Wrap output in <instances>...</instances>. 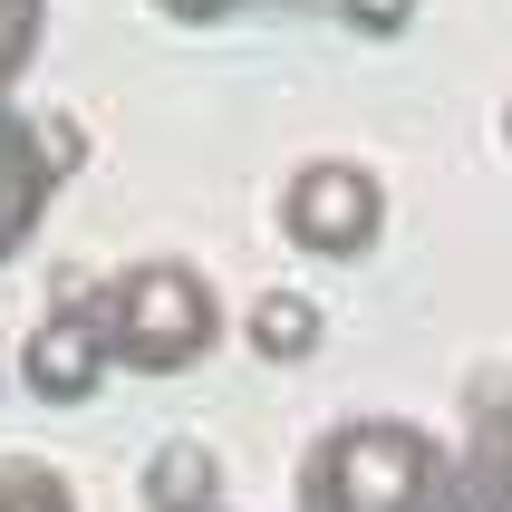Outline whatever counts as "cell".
<instances>
[{"label":"cell","instance_id":"cell-4","mask_svg":"<svg viewBox=\"0 0 512 512\" xmlns=\"http://www.w3.org/2000/svg\"><path fill=\"white\" fill-rule=\"evenodd\" d=\"M20 377H29L39 406H87L107 387V348H97V329H87V310H78V281H68V300H58L49 319H29Z\"/></svg>","mask_w":512,"mask_h":512},{"label":"cell","instance_id":"cell-8","mask_svg":"<svg viewBox=\"0 0 512 512\" xmlns=\"http://www.w3.org/2000/svg\"><path fill=\"white\" fill-rule=\"evenodd\" d=\"M0 512H78V493H68V474L39 455H0Z\"/></svg>","mask_w":512,"mask_h":512},{"label":"cell","instance_id":"cell-3","mask_svg":"<svg viewBox=\"0 0 512 512\" xmlns=\"http://www.w3.org/2000/svg\"><path fill=\"white\" fill-rule=\"evenodd\" d=\"M281 232L310 261H368L377 232H387V184L368 165H348V155H319L281 184Z\"/></svg>","mask_w":512,"mask_h":512},{"label":"cell","instance_id":"cell-12","mask_svg":"<svg viewBox=\"0 0 512 512\" xmlns=\"http://www.w3.org/2000/svg\"><path fill=\"white\" fill-rule=\"evenodd\" d=\"M503 145H512V107H503Z\"/></svg>","mask_w":512,"mask_h":512},{"label":"cell","instance_id":"cell-6","mask_svg":"<svg viewBox=\"0 0 512 512\" xmlns=\"http://www.w3.org/2000/svg\"><path fill=\"white\" fill-rule=\"evenodd\" d=\"M242 339H252V358H271V368H300V358H319L329 319H319L300 290H261L252 319H242Z\"/></svg>","mask_w":512,"mask_h":512},{"label":"cell","instance_id":"cell-1","mask_svg":"<svg viewBox=\"0 0 512 512\" xmlns=\"http://www.w3.org/2000/svg\"><path fill=\"white\" fill-rule=\"evenodd\" d=\"M455 445L416 416H339L300 455V512H445Z\"/></svg>","mask_w":512,"mask_h":512},{"label":"cell","instance_id":"cell-9","mask_svg":"<svg viewBox=\"0 0 512 512\" xmlns=\"http://www.w3.org/2000/svg\"><path fill=\"white\" fill-rule=\"evenodd\" d=\"M39 39H49V0H0V87L39 58Z\"/></svg>","mask_w":512,"mask_h":512},{"label":"cell","instance_id":"cell-7","mask_svg":"<svg viewBox=\"0 0 512 512\" xmlns=\"http://www.w3.org/2000/svg\"><path fill=\"white\" fill-rule=\"evenodd\" d=\"M213 493H223V464L203 455V445H155V464H145V503L155 512H213Z\"/></svg>","mask_w":512,"mask_h":512},{"label":"cell","instance_id":"cell-10","mask_svg":"<svg viewBox=\"0 0 512 512\" xmlns=\"http://www.w3.org/2000/svg\"><path fill=\"white\" fill-rule=\"evenodd\" d=\"M348 29H368V39H397L406 20H416V0H339Z\"/></svg>","mask_w":512,"mask_h":512},{"label":"cell","instance_id":"cell-11","mask_svg":"<svg viewBox=\"0 0 512 512\" xmlns=\"http://www.w3.org/2000/svg\"><path fill=\"white\" fill-rule=\"evenodd\" d=\"M155 10H165V20H194V29H203V20H223L232 0H155Z\"/></svg>","mask_w":512,"mask_h":512},{"label":"cell","instance_id":"cell-5","mask_svg":"<svg viewBox=\"0 0 512 512\" xmlns=\"http://www.w3.org/2000/svg\"><path fill=\"white\" fill-rule=\"evenodd\" d=\"M49 203H58V165L39 155V126L20 107H0V271L39 242Z\"/></svg>","mask_w":512,"mask_h":512},{"label":"cell","instance_id":"cell-2","mask_svg":"<svg viewBox=\"0 0 512 512\" xmlns=\"http://www.w3.org/2000/svg\"><path fill=\"white\" fill-rule=\"evenodd\" d=\"M78 310L107 348V368H126V377H184L223 339V300L194 261H126L116 281L78 290Z\"/></svg>","mask_w":512,"mask_h":512}]
</instances>
